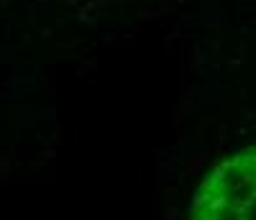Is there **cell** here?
<instances>
[{
	"label": "cell",
	"instance_id": "1",
	"mask_svg": "<svg viewBox=\"0 0 256 220\" xmlns=\"http://www.w3.org/2000/svg\"><path fill=\"white\" fill-rule=\"evenodd\" d=\"M187 220H256V144L228 151L198 182Z\"/></svg>",
	"mask_w": 256,
	"mask_h": 220
}]
</instances>
